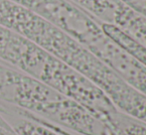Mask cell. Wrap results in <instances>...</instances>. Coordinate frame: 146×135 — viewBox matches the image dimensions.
<instances>
[{
  "label": "cell",
  "instance_id": "cell-1",
  "mask_svg": "<svg viewBox=\"0 0 146 135\" xmlns=\"http://www.w3.org/2000/svg\"><path fill=\"white\" fill-rule=\"evenodd\" d=\"M83 45L130 87L146 95V67L114 42L102 29V23L90 30Z\"/></svg>",
  "mask_w": 146,
  "mask_h": 135
},
{
  "label": "cell",
  "instance_id": "cell-2",
  "mask_svg": "<svg viewBox=\"0 0 146 135\" xmlns=\"http://www.w3.org/2000/svg\"><path fill=\"white\" fill-rule=\"evenodd\" d=\"M0 114L4 118L9 117L10 120L7 122L19 135H76L55 124L44 121L26 110L1 101Z\"/></svg>",
  "mask_w": 146,
  "mask_h": 135
},
{
  "label": "cell",
  "instance_id": "cell-3",
  "mask_svg": "<svg viewBox=\"0 0 146 135\" xmlns=\"http://www.w3.org/2000/svg\"><path fill=\"white\" fill-rule=\"evenodd\" d=\"M102 29L106 34L120 47H122L125 51L129 53L131 56L138 60L141 64L146 67V47L130 37L129 35L117 28L116 26L110 25V24H102Z\"/></svg>",
  "mask_w": 146,
  "mask_h": 135
},
{
  "label": "cell",
  "instance_id": "cell-4",
  "mask_svg": "<svg viewBox=\"0 0 146 135\" xmlns=\"http://www.w3.org/2000/svg\"><path fill=\"white\" fill-rule=\"evenodd\" d=\"M104 121L119 135H146V123L119 110L108 116Z\"/></svg>",
  "mask_w": 146,
  "mask_h": 135
},
{
  "label": "cell",
  "instance_id": "cell-5",
  "mask_svg": "<svg viewBox=\"0 0 146 135\" xmlns=\"http://www.w3.org/2000/svg\"><path fill=\"white\" fill-rule=\"evenodd\" d=\"M135 13L146 19V0H119Z\"/></svg>",
  "mask_w": 146,
  "mask_h": 135
},
{
  "label": "cell",
  "instance_id": "cell-6",
  "mask_svg": "<svg viewBox=\"0 0 146 135\" xmlns=\"http://www.w3.org/2000/svg\"><path fill=\"white\" fill-rule=\"evenodd\" d=\"M98 135H119L113 128L111 127L110 125H108L106 121L104 123V126H102V130H100V134Z\"/></svg>",
  "mask_w": 146,
  "mask_h": 135
},
{
  "label": "cell",
  "instance_id": "cell-7",
  "mask_svg": "<svg viewBox=\"0 0 146 135\" xmlns=\"http://www.w3.org/2000/svg\"><path fill=\"white\" fill-rule=\"evenodd\" d=\"M0 135H19L15 132L12 127H5V126L0 125Z\"/></svg>",
  "mask_w": 146,
  "mask_h": 135
},
{
  "label": "cell",
  "instance_id": "cell-8",
  "mask_svg": "<svg viewBox=\"0 0 146 135\" xmlns=\"http://www.w3.org/2000/svg\"><path fill=\"white\" fill-rule=\"evenodd\" d=\"M0 125H1V126H5V127H11V126H10V124L8 123L7 121H6L5 118H4L3 116L1 115V114H0Z\"/></svg>",
  "mask_w": 146,
  "mask_h": 135
}]
</instances>
